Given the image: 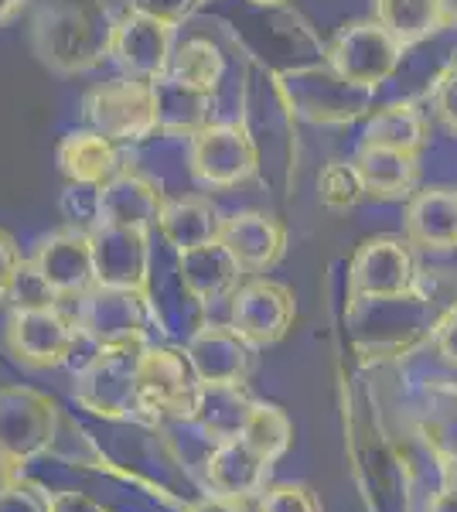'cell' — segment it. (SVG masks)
<instances>
[{"label": "cell", "mask_w": 457, "mask_h": 512, "mask_svg": "<svg viewBox=\"0 0 457 512\" xmlns=\"http://www.w3.org/2000/svg\"><path fill=\"white\" fill-rule=\"evenodd\" d=\"M113 24L103 0H48L31 21V48L58 76H76L110 55Z\"/></svg>", "instance_id": "obj_1"}, {"label": "cell", "mask_w": 457, "mask_h": 512, "mask_svg": "<svg viewBox=\"0 0 457 512\" xmlns=\"http://www.w3.org/2000/svg\"><path fill=\"white\" fill-rule=\"evenodd\" d=\"M440 318L444 311H437L417 291L400 297H365V301L348 304L355 345L365 359H403L420 345L434 342Z\"/></svg>", "instance_id": "obj_2"}, {"label": "cell", "mask_w": 457, "mask_h": 512, "mask_svg": "<svg viewBox=\"0 0 457 512\" xmlns=\"http://www.w3.org/2000/svg\"><path fill=\"white\" fill-rule=\"evenodd\" d=\"M277 89L294 117L321 123V127H342V123L369 117L372 96H376L359 82H348L328 62L277 72Z\"/></svg>", "instance_id": "obj_3"}, {"label": "cell", "mask_w": 457, "mask_h": 512, "mask_svg": "<svg viewBox=\"0 0 457 512\" xmlns=\"http://www.w3.org/2000/svg\"><path fill=\"white\" fill-rule=\"evenodd\" d=\"M140 349L116 345L99 349L82 373H76V403L106 420H144L140 414Z\"/></svg>", "instance_id": "obj_4"}, {"label": "cell", "mask_w": 457, "mask_h": 512, "mask_svg": "<svg viewBox=\"0 0 457 512\" xmlns=\"http://www.w3.org/2000/svg\"><path fill=\"white\" fill-rule=\"evenodd\" d=\"M191 178L215 192L246 185L260 168V151L246 123H209L188 140Z\"/></svg>", "instance_id": "obj_5"}, {"label": "cell", "mask_w": 457, "mask_h": 512, "mask_svg": "<svg viewBox=\"0 0 457 512\" xmlns=\"http://www.w3.org/2000/svg\"><path fill=\"white\" fill-rule=\"evenodd\" d=\"M58 407L52 396L31 386H4L0 390V451L14 465H28L52 451L58 437Z\"/></svg>", "instance_id": "obj_6"}, {"label": "cell", "mask_w": 457, "mask_h": 512, "mask_svg": "<svg viewBox=\"0 0 457 512\" xmlns=\"http://www.w3.org/2000/svg\"><path fill=\"white\" fill-rule=\"evenodd\" d=\"M420 263L406 236L365 239L348 263V304L365 297H400L417 284Z\"/></svg>", "instance_id": "obj_7"}, {"label": "cell", "mask_w": 457, "mask_h": 512, "mask_svg": "<svg viewBox=\"0 0 457 512\" xmlns=\"http://www.w3.org/2000/svg\"><path fill=\"white\" fill-rule=\"evenodd\" d=\"M403 52L406 48L376 18H365L338 28L328 45V65L342 72L348 82H359L376 93L389 76H396Z\"/></svg>", "instance_id": "obj_8"}, {"label": "cell", "mask_w": 457, "mask_h": 512, "mask_svg": "<svg viewBox=\"0 0 457 512\" xmlns=\"http://www.w3.org/2000/svg\"><path fill=\"white\" fill-rule=\"evenodd\" d=\"M198 379L191 373L185 352L161 349L147 342L140 349V414L147 424L164 417L191 420L198 403Z\"/></svg>", "instance_id": "obj_9"}, {"label": "cell", "mask_w": 457, "mask_h": 512, "mask_svg": "<svg viewBox=\"0 0 457 512\" xmlns=\"http://www.w3.org/2000/svg\"><path fill=\"white\" fill-rule=\"evenodd\" d=\"M76 325L79 332L96 342L99 349L116 345H147V318L154 315L151 297L134 291H116V287H93L79 297Z\"/></svg>", "instance_id": "obj_10"}, {"label": "cell", "mask_w": 457, "mask_h": 512, "mask_svg": "<svg viewBox=\"0 0 457 512\" xmlns=\"http://www.w3.org/2000/svg\"><path fill=\"white\" fill-rule=\"evenodd\" d=\"M86 120L96 134L110 137L113 144L147 140L157 134L154 89L144 79H113L96 86L86 96Z\"/></svg>", "instance_id": "obj_11"}, {"label": "cell", "mask_w": 457, "mask_h": 512, "mask_svg": "<svg viewBox=\"0 0 457 512\" xmlns=\"http://www.w3.org/2000/svg\"><path fill=\"white\" fill-rule=\"evenodd\" d=\"M79 338V325L72 315H65L58 304L52 308H24L11 311L7 318V352L14 355V362L28 369H55L65 366L72 345Z\"/></svg>", "instance_id": "obj_12"}, {"label": "cell", "mask_w": 457, "mask_h": 512, "mask_svg": "<svg viewBox=\"0 0 457 512\" xmlns=\"http://www.w3.org/2000/svg\"><path fill=\"white\" fill-rule=\"evenodd\" d=\"M297 301L287 284H277L270 277L243 280L236 294L229 297V325L246 338L253 349L284 342L294 328Z\"/></svg>", "instance_id": "obj_13"}, {"label": "cell", "mask_w": 457, "mask_h": 512, "mask_svg": "<svg viewBox=\"0 0 457 512\" xmlns=\"http://www.w3.org/2000/svg\"><path fill=\"white\" fill-rule=\"evenodd\" d=\"M96 284L151 297V233L123 226H96L93 233Z\"/></svg>", "instance_id": "obj_14"}, {"label": "cell", "mask_w": 457, "mask_h": 512, "mask_svg": "<svg viewBox=\"0 0 457 512\" xmlns=\"http://www.w3.org/2000/svg\"><path fill=\"white\" fill-rule=\"evenodd\" d=\"M31 267L41 280L58 294V301H79L86 291L96 287V263H93V236L89 229L65 226L38 243Z\"/></svg>", "instance_id": "obj_15"}, {"label": "cell", "mask_w": 457, "mask_h": 512, "mask_svg": "<svg viewBox=\"0 0 457 512\" xmlns=\"http://www.w3.org/2000/svg\"><path fill=\"white\" fill-rule=\"evenodd\" d=\"M185 359L198 386H246L253 345L232 325H202L188 338Z\"/></svg>", "instance_id": "obj_16"}, {"label": "cell", "mask_w": 457, "mask_h": 512, "mask_svg": "<svg viewBox=\"0 0 457 512\" xmlns=\"http://www.w3.org/2000/svg\"><path fill=\"white\" fill-rule=\"evenodd\" d=\"M171 35H174L171 24L147 18L140 11H127L113 24L110 55L130 72V79L154 82L171 65V52H174Z\"/></svg>", "instance_id": "obj_17"}, {"label": "cell", "mask_w": 457, "mask_h": 512, "mask_svg": "<svg viewBox=\"0 0 457 512\" xmlns=\"http://www.w3.org/2000/svg\"><path fill=\"white\" fill-rule=\"evenodd\" d=\"M168 195L161 185L140 171L120 168L116 175L99 185V226H123V229H157Z\"/></svg>", "instance_id": "obj_18"}, {"label": "cell", "mask_w": 457, "mask_h": 512, "mask_svg": "<svg viewBox=\"0 0 457 512\" xmlns=\"http://www.w3.org/2000/svg\"><path fill=\"white\" fill-rule=\"evenodd\" d=\"M219 239L243 263L246 274H267L287 253V226L267 212H232L222 216Z\"/></svg>", "instance_id": "obj_19"}, {"label": "cell", "mask_w": 457, "mask_h": 512, "mask_svg": "<svg viewBox=\"0 0 457 512\" xmlns=\"http://www.w3.org/2000/svg\"><path fill=\"white\" fill-rule=\"evenodd\" d=\"M403 236L420 253H454L457 250V188L434 185L417 188L406 198Z\"/></svg>", "instance_id": "obj_20"}, {"label": "cell", "mask_w": 457, "mask_h": 512, "mask_svg": "<svg viewBox=\"0 0 457 512\" xmlns=\"http://www.w3.org/2000/svg\"><path fill=\"white\" fill-rule=\"evenodd\" d=\"M178 277L185 294L195 297L198 304H212V301H229L243 287L246 270L226 250L222 239H212V243L178 253Z\"/></svg>", "instance_id": "obj_21"}, {"label": "cell", "mask_w": 457, "mask_h": 512, "mask_svg": "<svg viewBox=\"0 0 457 512\" xmlns=\"http://www.w3.org/2000/svg\"><path fill=\"white\" fill-rule=\"evenodd\" d=\"M273 461L263 454H256L243 437L236 441L215 444L205 458V478H209V489L215 495H229V499H260L270 485Z\"/></svg>", "instance_id": "obj_22"}, {"label": "cell", "mask_w": 457, "mask_h": 512, "mask_svg": "<svg viewBox=\"0 0 457 512\" xmlns=\"http://www.w3.org/2000/svg\"><path fill=\"white\" fill-rule=\"evenodd\" d=\"M154 89V117H157V130L168 137H195L202 127L212 123V99L215 93H205V89L191 86V82L171 76H157L151 82Z\"/></svg>", "instance_id": "obj_23"}, {"label": "cell", "mask_w": 457, "mask_h": 512, "mask_svg": "<svg viewBox=\"0 0 457 512\" xmlns=\"http://www.w3.org/2000/svg\"><path fill=\"white\" fill-rule=\"evenodd\" d=\"M352 161L362 175L365 198H376V202H403V198H410L417 192V181H420L417 154L362 144Z\"/></svg>", "instance_id": "obj_24"}, {"label": "cell", "mask_w": 457, "mask_h": 512, "mask_svg": "<svg viewBox=\"0 0 457 512\" xmlns=\"http://www.w3.org/2000/svg\"><path fill=\"white\" fill-rule=\"evenodd\" d=\"M58 168L72 185H106L120 171V154L110 137L96 130H72L58 144Z\"/></svg>", "instance_id": "obj_25"}, {"label": "cell", "mask_w": 457, "mask_h": 512, "mask_svg": "<svg viewBox=\"0 0 457 512\" xmlns=\"http://www.w3.org/2000/svg\"><path fill=\"white\" fill-rule=\"evenodd\" d=\"M219 226H222V216L215 212V205L205 195L168 198L161 219H157V233L164 236V243H168L174 253L195 250V246L219 239Z\"/></svg>", "instance_id": "obj_26"}, {"label": "cell", "mask_w": 457, "mask_h": 512, "mask_svg": "<svg viewBox=\"0 0 457 512\" xmlns=\"http://www.w3.org/2000/svg\"><path fill=\"white\" fill-rule=\"evenodd\" d=\"M253 396L246 393V386H202L198 390L195 414L191 424L202 427V434L212 444L222 441H236L243 437L249 414H253Z\"/></svg>", "instance_id": "obj_27"}, {"label": "cell", "mask_w": 457, "mask_h": 512, "mask_svg": "<svg viewBox=\"0 0 457 512\" xmlns=\"http://www.w3.org/2000/svg\"><path fill=\"white\" fill-rule=\"evenodd\" d=\"M430 140V120L417 103H389L382 110L369 113L365 123L362 144L365 147H386V151H403V154H417L427 147Z\"/></svg>", "instance_id": "obj_28"}, {"label": "cell", "mask_w": 457, "mask_h": 512, "mask_svg": "<svg viewBox=\"0 0 457 512\" xmlns=\"http://www.w3.org/2000/svg\"><path fill=\"white\" fill-rule=\"evenodd\" d=\"M420 441L434 454V461H447L457 454V383L434 379L423 386L420 403Z\"/></svg>", "instance_id": "obj_29"}, {"label": "cell", "mask_w": 457, "mask_h": 512, "mask_svg": "<svg viewBox=\"0 0 457 512\" xmlns=\"http://www.w3.org/2000/svg\"><path fill=\"white\" fill-rule=\"evenodd\" d=\"M372 18L403 48H413L430 35L444 31L440 0H372Z\"/></svg>", "instance_id": "obj_30"}, {"label": "cell", "mask_w": 457, "mask_h": 512, "mask_svg": "<svg viewBox=\"0 0 457 512\" xmlns=\"http://www.w3.org/2000/svg\"><path fill=\"white\" fill-rule=\"evenodd\" d=\"M243 441L256 454H263V458L277 465V461L287 454L290 441H294V424H290L287 410L277 407V403L256 400L253 403V414H249V424H246V431H243Z\"/></svg>", "instance_id": "obj_31"}, {"label": "cell", "mask_w": 457, "mask_h": 512, "mask_svg": "<svg viewBox=\"0 0 457 512\" xmlns=\"http://www.w3.org/2000/svg\"><path fill=\"white\" fill-rule=\"evenodd\" d=\"M168 72L191 82V86L205 89V93H215L222 79V55L209 38H188L171 52Z\"/></svg>", "instance_id": "obj_32"}, {"label": "cell", "mask_w": 457, "mask_h": 512, "mask_svg": "<svg viewBox=\"0 0 457 512\" xmlns=\"http://www.w3.org/2000/svg\"><path fill=\"white\" fill-rule=\"evenodd\" d=\"M318 198L324 209L331 212H348L365 198L362 175L355 168V161H331L324 164V171L318 175Z\"/></svg>", "instance_id": "obj_33"}, {"label": "cell", "mask_w": 457, "mask_h": 512, "mask_svg": "<svg viewBox=\"0 0 457 512\" xmlns=\"http://www.w3.org/2000/svg\"><path fill=\"white\" fill-rule=\"evenodd\" d=\"M253 512H324L321 499L304 482H277L256 499Z\"/></svg>", "instance_id": "obj_34"}, {"label": "cell", "mask_w": 457, "mask_h": 512, "mask_svg": "<svg viewBox=\"0 0 457 512\" xmlns=\"http://www.w3.org/2000/svg\"><path fill=\"white\" fill-rule=\"evenodd\" d=\"M7 304H11V311H24V308H52L58 304V294L52 287L41 280V274L35 267H31V260H24L18 280H14L11 294H7Z\"/></svg>", "instance_id": "obj_35"}, {"label": "cell", "mask_w": 457, "mask_h": 512, "mask_svg": "<svg viewBox=\"0 0 457 512\" xmlns=\"http://www.w3.org/2000/svg\"><path fill=\"white\" fill-rule=\"evenodd\" d=\"M413 291L420 297H427L437 311H454L457 308V270L451 267H434V270H420Z\"/></svg>", "instance_id": "obj_36"}, {"label": "cell", "mask_w": 457, "mask_h": 512, "mask_svg": "<svg viewBox=\"0 0 457 512\" xmlns=\"http://www.w3.org/2000/svg\"><path fill=\"white\" fill-rule=\"evenodd\" d=\"M202 4L205 0H127V11H140V14H147V18H157V21L171 24V28H178V24H185Z\"/></svg>", "instance_id": "obj_37"}, {"label": "cell", "mask_w": 457, "mask_h": 512, "mask_svg": "<svg viewBox=\"0 0 457 512\" xmlns=\"http://www.w3.org/2000/svg\"><path fill=\"white\" fill-rule=\"evenodd\" d=\"M48 495L41 485L35 482H21L11 485L4 495H0V512H48Z\"/></svg>", "instance_id": "obj_38"}, {"label": "cell", "mask_w": 457, "mask_h": 512, "mask_svg": "<svg viewBox=\"0 0 457 512\" xmlns=\"http://www.w3.org/2000/svg\"><path fill=\"white\" fill-rule=\"evenodd\" d=\"M434 110H437V120L457 137V65H454V69H447L444 76L437 79Z\"/></svg>", "instance_id": "obj_39"}, {"label": "cell", "mask_w": 457, "mask_h": 512, "mask_svg": "<svg viewBox=\"0 0 457 512\" xmlns=\"http://www.w3.org/2000/svg\"><path fill=\"white\" fill-rule=\"evenodd\" d=\"M21 267H24V256H21L18 239L7 233V229H0V301H7V294H11Z\"/></svg>", "instance_id": "obj_40"}, {"label": "cell", "mask_w": 457, "mask_h": 512, "mask_svg": "<svg viewBox=\"0 0 457 512\" xmlns=\"http://www.w3.org/2000/svg\"><path fill=\"white\" fill-rule=\"evenodd\" d=\"M434 349H437L440 359L447 362V366L457 369V308H454V311H447V315L437 321Z\"/></svg>", "instance_id": "obj_41"}, {"label": "cell", "mask_w": 457, "mask_h": 512, "mask_svg": "<svg viewBox=\"0 0 457 512\" xmlns=\"http://www.w3.org/2000/svg\"><path fill=\"white\" fill-rule=\"evenodd\" d=\"M48 512H110V509H103V502L89 499L86 492L58 489L48 495Z\"/></svg>", "instance_id": "obj_42"}, {"label": "cell", "mask_w": 457, "mask_h": 512, "mask_svg": "<svg viewBox=\"0 0 457 512\" xmlns=\"http://www.w3.org/2000/svg\"><path fill=\"white\" fill-rule=\"evenodd\" d=\"M185 512H253L249 509L246 499H229V495H202L198 502H191V506H185Z\"/></svg>", "instance_id": "obj_43"}, {"label": "cell", "mask_w": 457, "mask_h": 512, "mask_svg": "<svg viewBox=\"0 0 457 512\" xmlns=\"http://www.w3.org/2000/svg\"><path fill=\"white\" fill-rule=\"evenodd\" d=\"M18 482H21V465H14V461L0 451V495L11 489V485H18Z\"/></svg>", "instance_id": "obj_44"}, {"label": "cell", "mask_w": 457, "mask_h": 512, "mask_svg": "<svg viewBox=\"0 0 457 512\" xmlns=\"http://www.w3.org/2000/svg\"><path fill=\"white\" fill-rule=\"evenodd\" d=\"M427 512H457V492L451 489H440L434 499H430Z\"/></svg>", "instance_id": "obj_45"}, {"label": "cell", "mask_w": 457, "mask_h": 512, "mask_svg": "<svg viewBox=\"0 0 457 512\" xmlns=\"http://www.w3.org/2000/svg\"><path fill=\"white\" fill-rule=\"evenodd\" d=\"M437 465H440V489L457 492V454L447 461H437Z\"/></svg>", "instance_id": "obj_46"}, {"label": "cell", "mask_w": 457, "mask_h": 512, "mask_svg": "<svg viewBox=\"0 0 457 512\" xmlns=\"http://www.w3.org/2000/svg\"><path fill=\"white\" fill-rule=\"evenodd\" d=\"M24 7H28V0H0V24L14 21L24 11Z\"/></svg>", "instance_id": "obj_47"}, {"label": "cell", "mask_w": 457, "mask_h": 512, "mask_svg": "<svg viewBox=\"0 0 457 512\" xmlns=\"http://www.w3.org/2000/svg\"><path fill=\"white\" fill-rule=\"evenodd\" d=\"M440 21L444 28H457V0H440Z\"/></svg>", "instance_id": "obj_48"}, {"label": "cell", "mask_w": 457, "mask_h": 512, "mask_svg": "<svg viewBox=\"0 0 457 512\" xmlns=\"http://www.w3.org/2000/svg\"><path fill=\"white\" fill-rule=\"evenodd\" d=\"M249 4H260V7H280V4H287V0H249Z\"/></svg>", "instance_id": "obj_49"}]
</instances>
